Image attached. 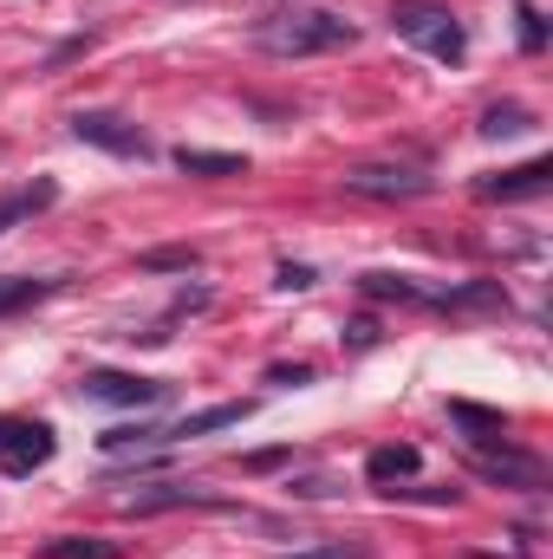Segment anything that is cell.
<instances>
[{"label": "cell", "instance_id": "cell-1", "mask_svg": "<svg viewBox=\"0 0 553 559\" xmlns=\"http://www.w3.org/2000/svg\"><path fill=\"white\" fill-rule=\"evenodd\" d=\"M358 26L345 13H326V7H286L280 20H261L255 26V46L274 52V59H313V52H339L352 46Z\"/></svg>", "mask_w": 553, "mask_h": 559}, {"label": "cell", "instance_id": "cell-2", "mask_svg": "<svg viewBox=\"0 0 553 559\" xmlns=\"http://www.w3.org/2000/svg\"><path fill=\"white\" fill-rule=\"evenodd\" d=\"M391 33H398V39H411V46H423L430 59H449V66L469 52L462 20H456L449 7H436V0H404V7L391 13Z\"/></svg>", "mask_w": 553, "mask_h": 559}, {"label": "cell", "instance_id": "cell-3", "mask_svg": "<svg viewBox=\"0 0 553 559\" xmlns=\"http://www.w3.org/2000/svg\"><path fill=\"white\" fill-rule=\"evenodd\" d=\"M430 182L436 176L423 163H352L345 169V189L365 202H416V195H430Z\"/></svg>", "mask_w": 553, "mask_h": 559}, {"label": "cell", "instance_id": "cell-4", "mask_svg": "<svg viewBox=\"0 0 553 559\" xmlns=\"http://www.w3.org/2000/svg\"><path fill=\"white\" fill-rule=\"evenodd\" d=\"M79 397L85 404H118V411H150V404L169 397V384L163 378H138V371H85Z\"/></svg>", "mask_w": 553, "mask_h": 559}, {"label": "cell", "instance_id": "cell-5", "mask_svg": "<svg viewBox=\"0 0 553 559\" xmlns=\"http://www.w3.org/2000/svg\"><path fill=\"white\" fill-rule=\"evenodd\" d=\"M52 429L46 423H26V417H0V468L20 481V475H33V468H46L52 462Z\"/></svg>", "mask_w": 553, "mask_h": 559}, {"label": "cell", "instance_id": "cell-6", "mask_svg": "<svg viewBox=\"0 0 553 559\" xmlns=\"http://www.w3.org/2000/svg\"><path fill=\"white\" fill-rule=\"evenodd\" d=\"M72 138L92 143V150H111V156H138V163L150 156V138L118 111H72Z\"/></svg>", "mask_w": 553, "mask_h": 559}, {"label": "cell", "instance_id": "cell-7", "mask_svg": "<svg viewBox=\"0 0 553 559\" xmlns=\"http://www.w3.org/2000/svg\"><path fill=\"white\" fill-rule=\"evenodd\" d=\"M548 189H553L548 156H534V163H521V169H502V176H482V182H475L482 202H528V195H548Z\"/></svg>", "mask_w": 553, "mask_h": 559}, {"label": "cell", "instance_id": "cell-8", "mask_svg": "<svg viewBox=\"0 0 553 559\" xmlns=\"http://www.w3.org/2000/svg\"><path fill=\"white\" fill-rule=\"evenodd\" d=\"M475 475H489V481H502V488H528V495L548 488V468H541L534 455H515L508 442H502V449H482V455H475Z\"/></svg>", "mask_w": 553, "mask_h": 559}, {"label": "cell", "instance_id": "cell-9", "mask_svg": "<svg viewBox=\"0 0 553 559\" xmlns=\"http://www.w3.org/2000/svg\"><path fill=\"white\" fill-rule=\"evenodd\" d=\"M169 508H209V495L202 488H189V481H156V488H138L131 501H125V514H169Z\"/></svg>", "mask_w": 553, "mask_h": 559}, {"label": "cell", "instance_id": "cell-10", "mask_svg": "<svg viewBox=\"0 0 553 559\" xmlns=\"http://www.w3.org/2000/svg\"><path fill=\"white\" fill-rule=\"evenodd\" d=\"M66 286V274H46V280H33V274H0V319L7 312H20V306H39L46 293H59Z\"/></svg>", "mask_w": 553, "mask_h": 559}, {"label": "cell", "instance_id": "cell-11", "mask_svg": "<svg viewBox=\"0 0 553 559\" xmlns=\"http://www.w3.org/2000/svg\"><path fill=\"white\" fill-rule=\"evenodd\" d=\"M416 462H423V455H416L411 442H385V449H372V455H365V475H372L378 488H391V481L416 475Z\"/></svg>", "mask_w": 553, "mask_h": 559}, {"label": "cell", "instance_id": "cell-12", "mask_svg": "<svg viewBox=\"0 0 553 559\" xmlns=\"http://www.w3.org/2000/svg\"><path fill=\"white\" fill-rule=\"evenodd\" d=\"M235 423H248V404H215V411H196V417L169 423V429H163V442H189V436H209V429H235Z\"/></svg>", "mask_w": 553, "mask_h": 559}, {"label": "cell", "instance_id": "cell-13", "mask_svg": "<svg viewBox=\"0 0 553 559\" xmlns=\"http://www.w3.org/2000/svg\"><path fill=\"white\" fill-rule=\"evenodd\" d=\"M176 169L183 176H242L248 169V156H235V150H176Z\"/></svg>", "mask_w": 553, "mask_h": 559}, {"label": "cell", "instance_id": "cell-14", "mask_svg": "<svg viewBox=\"0 0 553 559\" xmlns=\"http://www.w3.org/2000/svg\"><path fill=\"white\" fill-rule=\"evenodd\" d=\"M46 559H118V547L92 540V534H59V540H46Z\"/></svg>", "mask_w": 553, "mask_h": 559}, {"label": "cell", "instance_id": "cell-15", "mask_svg": "<svg viewBox=\"0 0 553 559\" xmlns=\"http://www.w3.org/2000/svg\"><path fill=\"white\" fill-rule=\"evenodd\" d=\"M358 286H365L372 299H404V306H423V299H430V293H423L416 280H404V274H365Z\"/></svg>", "mask_w": 553, "mask_h": 559}, {"label": "cell", "instance_id": "cell-16", "mask_svg": "<svg viewBox=\"0 0 553 559\" xmlns=\"http://www.w3.org/2000/svg\"><path fill=\"white\" fill-rule=\"evenodd\" d=\"M534 124V111H521V105H489L482 111V138H521Z\"/></svg>", "mask_w": 553, "mask_h": 559}, {"label": "cell", "instance_id": "cell-17", "mask_svg": "<svg viewBox=\"0 0 553 559\" xmlns=\"http://www.w3.org/2000/svg\"><path fill=\"white\" fill-rule=\"evenodd\" d=\"M52 195H59V189H52V182H33V189H26V195H7V202H0V235H7V228H13V222H20V215H39V209H46V202H52Z\"/></svg>", "mask_w": 553, "mask_h": 559}, {"label": "cell", "instance_id": "cell-18", "mask_svg": "<svg viewBox=\"0 0 553 559\" xmlns=\"http://www.w3.org/2000/svg\"><path fill=\"white\" fill-rule=\"evenodd\" d=\"M449 423L475 429V442H495V436L508 429V417H502V411H475V404H449Z\"/></svg>", "mask_w": 553, "mask_h": 559}, {"label": "cell", "instance_id": "cell-19", "mask_svg": "<svg viewBox=\"0 0 553 559\" xmlns=\"http://www.w3.org/2000/svg\"><path fill=\"white\" fill-rule=\"evenodd\" d=\"M98 442H105L111 455H118V449H163V429H150V423H118V429H105Z\"/></svg>", "mask_w": 553, "mask_h": 559}, {"label": "cell", "instance_id": "cell-20", "mask_svg": "<svg viewBox=\"0 0 553 559\" xmlns=\"http://www.w3.org/2000/svg\"><path fill=\"white\" fill-rule=\"evenodd\" d=\"M143 267H183V274H196L202 254L196 248H163V254H143Z\"/></svg>", "mask_w": 553, "mask_h": 559}, {"label": "cell", "instance_id": "cell-21", "mask_svg": "<svg viewBox=\"0 0 553 559\" xmlns=\"http://www.w3.org/2000/svg\"><path fill=\"white\" fill-rule=\"evenodd\" d=\"M521 46H528V52H541V46H548V26H541V13H534V7H521Z\"/></svg>", "mask_w": 553, "mask_h": 559}, {"label": "cell", "instance_id": "cell-22", "mask_svg": "<svg viewBox=\"0 0 553 559\" xmlns=\"http://www.w3.org/2000/svg\"><path fill=\"white\" fill-rule=\"evenodd\" d=\"M268 378H274V384H313V365H274Z\"/></svg>", "mask_w": 553, "mask_h": 559}, {"label": "cell", "instance_id": "cell-23", "mask_svg": "<svg viewBox=\"0 0 553 559\" xmlns=\"http://www.w3.org/2000/svg\"><path fill=\"white\" fill-rule=\"evenodd\" d=\"M280 286H313V267H293V261H286V267H280Z\"/></svg>", "mask_w": 553, "mask_h": 559}, {"label": "cell", "instance_id": "cell-24", "mask_svg": "<svg viewBox=\"0 0 553 559\" xmlns=\"http://www.w3.org/2000/svg\"><path fill=\"white\" fill-rule=\"evenodd\" d=\"M286 559H352V554H339V547H313V554H286Z\"/></svg>", "mask_w": 553, "mask_h": 559}]
</instances>
